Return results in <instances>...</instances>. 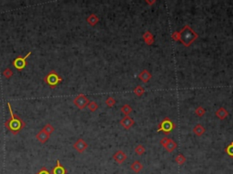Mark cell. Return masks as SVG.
<instances>
[{"label": "cell", "mask_w": 233, "mask_h": 174, "mask_svg": "<svg viewBox=\"0 0 233 174\" xmlns=\"http://www.w3.org/2000/svg\"><path fill=\"white\" fill-rule=\"evenodd\" d=\"M7 107L10 113V119L6 121V127L13 134H17L23 128L26 126V122L22 120L19 116L15 114L13 110L11 108L10 103H7Z\"/></svg>", "instance_id": "1"}, {"label": "cell", "mask_w": 233, "mask_h": 174, "mask_svg": "<svg viewBox=\"0 0 233 174\" xmlns=\"http://www.w3.org/2000/svg\"><path fill=\"white\" fill-rule=\"evenodd\" d=\"M63 81V78L56 72L55 70H51L44 78V82L51 88V89H54L56 88V86L62 83Z\"/></svg>", "instance_id": "2"}, {"label": "cell", "mask_w": 233, "mask_h": 174, "mask_svg": "<svg viewBox=\"0 0 233 174\" xmlns=\"http://www.w3.org/2000/svg\"><path fill=\"white\" fill-rule=\"evenodd\" d=\"M30 54H31V52L28 53L25 56H17L14 61H13V63H12V64H13V66H14L16 69H17L18 71L23 70L25 67L27 66V65H28L27 59H28V57L30 56Z\"/></svg>", "instance_id": "3"}, {"label": "cell", "mask_w": 233, "mask_h": 174, "mask_svg": "<svg viewBox=\"0 0 233 174\" xmlns=\"http://www.w3.org/2000/svg\"><path fill=\"white\" fill-rule=\"evenodd\" d=\"M87 103H88V100L84 94H79L74 99V104L79 109H83V108L86 107Z\"/></svg>", "instance_id": "4"}, {"label": "cell", "mask_w": 233, "mask_h": 174, "mask_svg": "<svg viewBox=\"0 0 233 174\" xmlns=\"http://www.w3.org/2000/svg\"><path fill=\"white\" fill-rule=\"evenodd\" d=\"M68 171L66 170V168L61 164V162L59 160L56 161V165L52 169V172L51 174H67Z\"/></svg>", "instance_id": "5"}, {"label": "cell", "mask_w": 233, "mask_h": 174, "mask_svg": "<svg viewBox=\"0 0 233 174\" xmlns=\"http://www.w3.org/2000/svg\"><path fill=\"white\" fill-rule=\"evenodd\" d=\"M87 147V144L84 142V140L82 139H78L75 144H74V148L78 151V152H83L86 149Z\"/></svg>", "instance_id": "6"}, {"label": "cell", "mask_w": 233, "mask_h": 174, "mask_svg": "<svg viewBox=\"0 0 233 174\" xmlns=\"http://www.w3.org/2000/svg\"><path fill=\"white\" fill-rule=\"evenodd\" d=\"M49 137H50V135H48L46 132H44L43 130H41L38 134L36 135L37 140H38V142H40L41 143H46V142L48 141Z\"/></svg>", "instance_id": "7"}, {"label": "cell", "mask_w": 233, "mask_h": 174, "mask_svg": "<svg viewBox=\"0 0 233 174\" xmlns=\"http://www.w3.org/2000/svg\"><path fill=\"white\" fill-rule=\"evenodd\" d=\"M44 132H46L47 134H48V135H50V134H52V133H54V131H55V128L50 124V123H47L44 127H43V129H42Z\"/></svg>", "instance_id": "8"}, {"label": "cell", "mask_w": 233, "mask_h": 174, "mask_svg": "<svg viewBox=\"0 0 233 174\" xmlns=\"http://www.w3.org/2000/svg\"><path fill=\"white\" fill-rule=\"evenodd\" d=\"M3 74H4V76L7 78V79H10L12 76H13V74H14V72L9 68V67H7V68H6L5 70H4V72H3Z\"/></svg>", "instance_id": "9"}, {"label": "cell", "mask_w": 233, "mask_h": 174, "mask_svg": "<svg viewBox=\"0 0 233 174\" xmlns=\"http://www.w3.org/2000/svg\"><path fill=\"white\" fill-rule=\"evenodd\" d=\"M131 169H132L135 172H139L140 170L142 169V165H141L139 162L136 161V162H134V163L131 165Z\"/></svg>", "instance_id": "10"}, {"label": "cell", "mask_w": 233, "mask_h": 174, "mask_svg": "<svg viewBox=\"0 0 233 174\" xmlns=\"http://www.w3.org/2000/svg\"><path fill=\"white\" fill-rule=\"evenodd\" d=\"M87 20V22H88L90 25H92V26H94L96 22H97V18H96V15H91Z\"/></svg>", "instance_id": "11"}, {"label": "cell", "mask_w": 233, "mask_h": 174, "mask_svg": "<svg viewBox=\"0 0 233 174\" xmlns=\"http://www.w3.org/2000/svg\"><path fill=\"white\" fill-rule=\"evenodd\" d=\"M37 174H51L50 173V172L46 168V167H43V168H41L40 170H39V172H38Z\"/></svg>", "instance_id": "12"}, {"label": "cell", "mask_w": 233, "mask_h": 174, "mask_svg": "<svg viewBox=\"0 0 233 174\" xmlns=\"http://www.w3.org/2000/svg\"><path fill=\"white\" fill-rule=\"evenodd\" d=\"M88 107H89V109H90V111H95L97 106H96V103H94V102H91V103L89 104Z\"/></svg>", "instance_id": "13"}]
</instances>
